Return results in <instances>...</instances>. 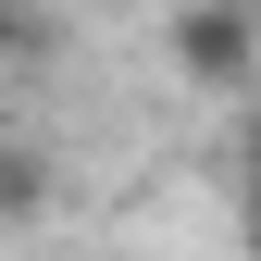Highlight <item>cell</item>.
<instances>
[{"label":"cell","instance_id":"cell-1","mask_svg":"<svg viewBox=\"0 0 261 261\" xmlns=\"http://www.w3.org/2000/svg\"><path fill=\"white\" fill-rule=\"evenodd\" d=\"M162 62H174L187 87H249L261 75V0H187V13L162 25Z\"/></svg>","mask_w":261,"mask_h":261},{"label":"cell","instance_id":"cell-3","mask_svg":"<svg viewBox=\"0 0 261 261\" xmlns=\"http://www.w3.org/2000/svg\"><path fill=\"white\" fill-rule=\"evenodd\" d=\"M25 50V0H0V62H13Z\"/></svg>","mask_w":261,"mask_h":261},{"label":"cell","instance_id":"cell-4","mask_svg":"<svg viewBox=\"0 0 261 261\" xmlns=\"http://www.w3.org/2000/svg\"><path fill=\"white\" fill-rule=\"evenodd\" d=\"M249 224H261V137H249Z\"/></svg>","mask_w":261,"mask_h":261},{"label":"cell","instance_id":"cell-2","mask_svg":"<svg viewBox=\"0 0 261 261\" xmlns=\"http://www.w3.org/2000/svg\"><path fill=\"white\" fill-rule=\"evenodd\" d=\"M38 212H50V149L0 137V224H38Z\"/></svg>","mask_w":261,"mask_h":261}]
</instances>
